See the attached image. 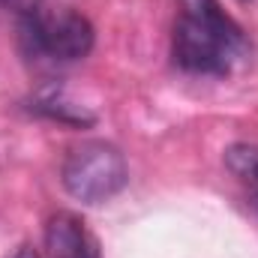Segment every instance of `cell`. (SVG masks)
Here are the masks:
<instances>
[{
	"mask_svg": "<svg viewBox=\"0 0 258 258\" xmlns=\"http://www.w3.org/2000/svg\"><path fill=\"white\" fill-rule=\"evenodd\" d=\"M93 24L75 9H36L21 18V42L30 57L81 60L93 48Z\"/></svg>",
	"mask_w": 258,
	"mask_h": 258,
	"instance_id": "obj_3",
	"label": "cell"
},
{
	"mask_svg": "<svg viewBox=\"0 0 258 258\" xmlns=\"http://www.w3.org/2000/svg\"><path fill=\"white\" fill-rule=\"evenodd\" d=\"M39 114L51 117V120H60V123H72V126H90L93 123V114H87L81 105L69 102L60 90H45L36 96V105H33Z\"/></svg>",
	"mask_w": 258,
	"mask_h": 258,
	"instance_id": "obj_5",
	"label": "cell"
},
{
	"mask_svg": "<svg viewBox=\"0 0 258 258\" xmlns=\"http://www.w3.org/2000/svg\"><path fill=\"white\" fill-rule=\"evenodd\" d=\"M6 9H12V12H18L21 18L24 15H33L36 9H42V0H0Z\"/></svg>",
	"mask_w": 258,
	"mask_h": 258,
	"instance_id": "obj_7",
	"label": "cell"
},
{
	"mask_svg": "<svg viewBox=\"0 0 258 258\" xmlns=\"http://www.w3.org/2000/svg\"><path fill=\"white\" fill-rule=\"evenodd\" d=\"M9 258H39V255H36L33 249H27V246H21L18 252H12V255H9Z\"/></svg>",
	"mask_w": 258,
	"mask_h": 258,
	"instance_id": "obj_8",
	"label": "cell"
},
{
	"mask_svg": "<svg viewBox=\"0 0 258 258\" xmlns=\"http://www.w3.org/2000/svg\"><path fill=\"white\" fill-rule=\"evenodd\" d=\"M249 54V42L219 0H180L171 57L189 75H228Z\"/></svg>",
	"mask_w": 258,
	"mask_h": 258,
	"instance_id": "obj_1",
	"label": "cell"
},
{
	"mask_svg": "<svg viewBox=\"0 0 258 258\" xmlns=\"http://www.w3.org/2000/svg\"><path fill=\"white\" fill-rule=\"evenodd\" d=\"M63 189L81 204H105L123 192L129 168L123 153L108 141H81L63 159Z\"/></svg>",
	"mask_w": 258,
	"mask_h": 258,
	"instance_id": "obj_2",
	"label": "cell"
},
{
	"mask_svg": "<svg viewBox=\"0 0 258 258\" xmlns=\"http://www.w3.org/2000/svg\"><path fill=\"white\" fill-rule=\"evenodd\" d=\"M45 249H48V258H96V246H93L84 222L69 210H57L48 219Z\"/></svg>",
	"mask_w": 258,
	"mask_h": 258,
	"instance_id": "obj_4",
	"label": "cell"
},
{
	"mask_svg": "<svg viewBox=\"0 0 258 258\" xmlns=\"http://www.w3.org/2000/svg\"><path fill=\"white\" fill-rule=\"evenodd\" d=\"M225 165L249 189L252 204L258 207V147H252V144H231L225 150Z\"/></svg>",
	"mask_w": 258,
	"mask_h": 258,
	"instance_id": "obj_6",
	"label": "cell"
}]
</instances>
